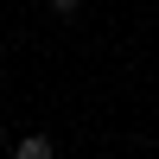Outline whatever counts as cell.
<instances>
[{"label":"cell","mask_w":159,"mask_h":159,"mask_svg":"<svg viewBox=\"0 0 159 159\" xmlns=\"http://www.w3.org/2000/svg\"><path fill=\"white\" fill-rule=\"evenodd\" d=\"M57 153V140L51 134H25V140H13V159H51Z\"/></svg>","instance_id":"6da1fadb"},{"label":"cell","mask_w":159,"mask_h":159,"mask_svg":"<svg viewBox=\"0 0 159 159\" xmlns=\"http://www.w3.org/2000/svg\"><path fill=\"white\" fill-rule=\"evenodd\" d=\"M45 13L57 25H76V19H83V0H45Z\"/></svg>","instance_id":"7a4b0ae2"},{"label":"cell","mask_w":159,"mask_h":159,"mask_svg":"<svg viewBox=\"0 0 159 159\" xmlns=\"http://www.w3.org/2000/svg\"><path fill=\"white\" fill-rule=\"evenodd\" d=\"M0 147H7V121H0Z\"/></svg>","instance_id":"3957f363"}]
</instances>
